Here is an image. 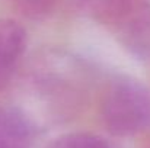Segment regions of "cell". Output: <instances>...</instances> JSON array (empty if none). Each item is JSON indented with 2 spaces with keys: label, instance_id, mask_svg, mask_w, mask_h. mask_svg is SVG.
<instances>
[{
  "label": "cell",
  "instance_id": "cell-5",
  "mask_svg": "<svg viewBox=\"0 0 150 148\" xmlns=\"http://www.w3.org/2000/svg\"><path fill=\"white\" fill-rule=\"evenodd\" d=\"M118 34L122 44L136 57L150 61V7Z\"/></svg>",
  "mask_w": 150,
  "mask_h": 148
},
{
  "label": "cell",
  "instance_id": "cell-4",
  "mask_svg": "<svg viewBox=\"0 0 150 148\" xmlns=\"http://www.w3.org/2000/svg\"><path fill=\"white\" fill-rule=\"evenodd\" d=\"M26 48V31L13 19H0V87L7 83Z\"/></svg>",
  "mask_w": 150,
  "mask_h": 148
},
{
  "label": "cell",
  "instance_id": "cell-2",
  "mask_svg": "<svg viewBox=\"0 0 150 148\" xmlns=\"http://www.w3.org/2000/svg\"><path fill=\"white\" fill-rule=\"evenodd\" d=\"M92 19L121 32L150 7V0H82Z\"/></svg>",
  "mask_w": 150,
  "mask_h": 148
},
{
  "label": "cell",
  "instance_id": "cell-7",
  "mask_svg": "<svg viewBox=\"0 0 150 148\" xmlns=\"http://www.w3.org/2000/svg\"><path fill=\"white\" fill-rule=\"evenodd\" d=\"M13 7L31 20H42L55 10L60 0H10Z\"/></svg>",
  "mask_w": 150,
  "mask_h": 148
},
{
  "label": "cell",
  "instance_id": "cell-1",
  "mask_svg": "<svg viewBox=\"0 0 150 148\" xmlns=\"http://www.w3.org/2000/svg\"><path fill=\"white\" fill-rule=\"evenodd\" d=\"M100 119L115 137H130L150 122V92L131 77H117L100 99Z\"/></svg>",
  "mask_w": 150,
  "mask_h": 148
},
{
  "label": "cell",
  "instance_id": "cell-3",
  "mask_svg": "<svg viewBox=\"0 0 150 148\" xmlns=\"http://www.w3.org/2000/svg\"><path fill=\"white\" fill-rule=\"evenodd\" d=\"M35 135L34 121L21 107H0V148H31Z\"/></svg>",
  "mask_w": 150,
  "mask_h": 148
},
{
  "label": "cell",
  "instance_id": "cell-6",
  "mask_svg": "<svg viewBox=\"0 0 150 148\" xmlns=\"http://www.w3.org/2000/svg\"><path fill=\"white\" fill-rule=\"evenodd\" d=\"M47 148H111V145L95 134L70 132L51 141Z\"/></svg>",
  "mask_w": 150,
  "mask_h": 148
}]
</instances>
